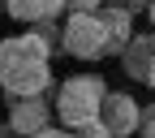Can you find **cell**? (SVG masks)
<instances>
[{"mask_svg":"<svg viewBox=\"0 0 155 138\" xmlns=\"http://www.w3.org/2000/svg\"><path fill=\"white\" fill-rule=\"evenodd\" d=\"M52 86V48L35 30L0 39V91L9 95H43Z\"/></svg>","mask_w":155,"mask_h":138,"instance_id":"obj_1","label":"cell"},{"mask_svg":"<svg viewBox=\"0 0 155 138\" xmlns=\"http://www.w3.org/2000/svg\"><path fill=\"white\" fill-rule=\"evenodd\" d=\"M104 95H108V86L99 73H78L69 82H61V91H56V116L65 121V130H82L91 121H99Z\"/></svg>","mask_w":155,"mask_h":138,"instance_id":"obj_2","label":"cell"},{"mask_svg":"<svg viewBox=\"0 0 155 138\" xmlns=\"http://www.w3.org/2000/svg\"><path fill=\"white\" fill-rule=\"evenodd\" d=\"M61 52L78 56V61H99L104 56L99 13H69L65 26H61Z\"/></svg>","mask_w":155,"mask_h":138,"instance_id":"obj_3","label":"cell"},{"mask_svg":"<svg viewBox=\"0 0 155 138\" xmlns=\"http://www.w3.org/2000/svg\"><path fill=\"white\" fill-rule=\"evenodd\" d=\"M138 116H142V108H138V99H134V95H125V91H108V95H104L99 125H104L112 138H129V134H138Z\"/></svg>","mask_w":155,"mask_h":138,"instance_id":"obj_4","label":"cell"},{"mask_svg":"<svg viewBox=\"0 0 155 138\" xmlns=\"http://www.w3.org/2000/svg\"><path fill=\"white\" fill-rule=\"evenodd\" d=\"M9 125L22 138L35 134V130H43V125H52V104L43 95H13L9 99Z\"/></svg>","mask_w":155,"mask_h":138,"instance_id":"obj_5","label":"cell"},{"mask_svg":"<svg viewBox=\"0 0 155 138\" xmlns=\"http://www.w3.org/2000/svg\"><path fill=\"white\" fill-rule=\"evenodd\" d=\"M99 30H104V56H121V48L134 35V13L116 9V5H104L99 9Z\"/></svg>","mask_w":155,"mask_h":138,"instance_id":"obj_6","label":"cell"},{"mask_svg":"<svg viewBox=\"0 0 155 138\" xmlns=\"http://www.w3.org/2000/svg\"><path fill=\"white\" fill-rule=\"evenodd\" d=\"M151 61H155V30H147V35H129V43L121 48V69L134 78V82H147Z\"/></svg>","mask_w":155,"mask_h":138,"instance_id":"obj_7","label":"cell"},{"mask_svg":"<svg viewBox=\"0 0 155 138\" xmlns=\"http://www.w3.org/2000/svg\"><path fill=\"white\" fill-rule=\"evenodd\" d=\"M5 13L13 22H43V17H61L65 13V0H5Z\"/></svg>","mask_w":155,"mask_h":138,"instance_id":"obj_8","label":"cell"},{"mask_svg":"<svg viewBox=\"0 0 155 138\" xmlns=\"http://www.w3.org/2000/svg\"><path fill=\"white\" fill-rule=\"evenodd\" d=\"M30 30L43 39V43L52 48V52H61V26H56V17H43V22H30Z\"/></svg>","mask_w":155,"mask_h":138,"instance_id":"obj_9","label":"cell"},{"mask_svg":"<svg viewBox=\"0 0 155 138\" xmlns=\"http://www.w3.org/2000/svg\"><path fill=\"white\" fill-rule=\"evenodd\" d=\"M138 134H142V138H155V104L142 108V116H138Z\"/></svg>","mask_w":155,"mask_h":138,"instance_id":"obj_10","label":"cell"},{"mask_svg":"<svg viewBox=\"0 0 155 138\" xmlns=\"http://www.w3.org/2000/svg\"><path fill=\"white\" fill-rule=\"evenodd\" d=\"M65 9H69V13H99L104 0H65Z\"/></svg>","mask_w":155,"mask_h":138,"instance_id":"obj_11","label":"cell"},{"mask_svg":"<svg viewBox=\"0 0 155 138\" xmlns=\"http://www.w3.org/2000/svg\"><path fill=\"white\" fill-rule=\"evenodd\" d=\"M73 138H112L99 121H91V125H82V130H73Z\"/></svg>","mask_w":155,"mask_h":138,"instance_id":"obj_12","label":"cell"},{"mask_svg":"<svg viewBox=\"0 0 155 138\" xmlns=\"http://www.w3.org/2000/svg\"><path fill=\"white\" fill-rule=\"evenodd\" d=\"M26 138H73L69 130H56V125H43V130H35V134H26Z\"/></svg>","mask_w":155,"mask_h":138,"instance_id":"obj_13","label":"cell"},{"mask_svg":"<svg viewBox=\"0 0 155 138\" xmlns=\"http://www.w3.org/2000/svg\"><path fill=\"white\" fill-rule=\"evenodd\" d=\"M108 5H116V9H125V13H138V9H147V0H108Z\"/></svg>","mask_w":155,"mask_h":138,"instance_id":"obj_14","label":"cell"},{"mask_svg":"<svg viewBox=\"0 0 155 138\" xmlns=\"http://www.w3.org/2000/svg\"><path fill=\"white\" fill-rule=\"evenodd\" d=\"M0 138H22V134H17L13 125H0Z\"/></svg>","mask_w":155,"mask_h":138,"instance_id":"obj_15","label":"cell"},{"mask_svg":"<svg viewBox=\"0 0 155 138\" xmlns=\"http://www.w3.org/2000/svg\"><path fill=\"white\" fill-rule=\"evenodd\" d=\"M147 86L155 91V61H151V69H147Z\"/></svg>","mask_w":155,"mask_h":138,"instance_id":"obj_16","label":"cell"},{"mask_svg":"<svg viewBox=\"0 0 155 138\" xmlns=\"http://www.w3.org/2000/svg\"><path fill=\"white\" fill-rule=\"evenodd\" d=\"M147 13H151V26H155V0H147Z\"/></svg>","mask_w":155,"mask_h":138,"instance_id":"obj_17","label":"cell"},{"mask_svg":"<svg viewBox=\"0 0 155 138\" xmlns=\"http://www.w3.org/2000/svg\"><path fill=\"white\" fill-rule=\"evenodd\" d=\"M0 9H5V0H0Z\"/></svg>","mask_w":155,"mask_h":138,"instance_id":"obj_18","label":"cell"}]
</instances>
